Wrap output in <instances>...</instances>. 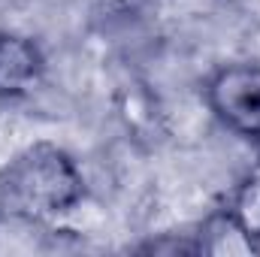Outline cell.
Listing matches in <instances>:
<instances>
[{
    "label": "cell",
    "mask_w": 260,
    "mask_h": 257,
    "mask_svg": "<svg viewBox=\"0 0 260 257\" xmlns=\"http://www.w3.org/2000/svg\"><path fill=\"white\" fill-rule=\"evenodd\" d=\"M82 176L64 148L37 142L0 173V206L15 218H52L76 206Z\"/></svg>",
    "instance_id": "1"
},
{
    "label": "cell",
    "mask_w": 260,
    "mask_h": 257,
    "mask_svg": "<svg viewBox=\"0 0 260 257\" xmlns=\"http://www.w3.org/2000/svg\"><path fill=\"white\" fill-rule=\"evenodd\" d=\"M209 103L230 130L260 142V67L233 64L209 82Z\"/></svg>",
    "instance_id": "2"
},
{
    "label": "cell",
    "mask_w": 260,
    "mask_h": 257,
    "mask_svg": "<svg viewBox=\"0 0 260 257\" xmlns=\"http://www.w3.org/2000/svg\"><path fill=\"white\" fill-rule=\"evenodd\" d=\"M230 215L236 218V224L251 242H260V164L245 176Z\"/></svg>",
    "instance_id": "4"
},
{
    "label": "cell",
    "mask_w": 260,
    "mask_h": 257,
    "mask_svg": "<svg viewBox=\"0 0 260 257\" xmlns=\"http://www.w3.org/2000/svg\"><path fill=\"white\" fill-rule=\"evenodd\" d=\"M43 76V55L34 40L0 34V97L27 94Z\"/></svg>",
    "instance_id": "3"
}]
</instances>
